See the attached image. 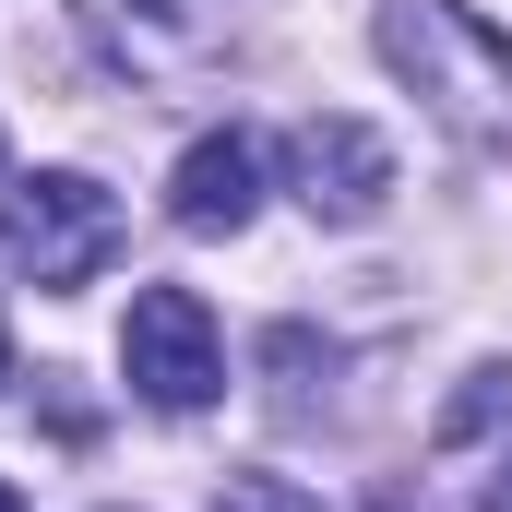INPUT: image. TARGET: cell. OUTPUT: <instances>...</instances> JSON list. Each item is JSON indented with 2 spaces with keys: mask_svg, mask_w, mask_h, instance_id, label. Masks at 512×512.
Here are the masks:
<instances>
[{
  "mask_svg": "<svg viewBox=\"0 0 512 512\" xmlns=\"http://www.w3.org/2000/svg\"><path fill=\"white\" fill-rule=\"evenodd\" d=\"M477 512H512V465H501V489H489V501H477Z\"/></svg>",
  "mask_w": 512,
  "mask_h": 512,
  "instance_id": "cell-7",
  "label": "cell"
},
{
  "mask_svg": "<svg viewBox=\"0 0 512 512\" xmlns=\"http://www.w3.org/2000/svg\"><path fill=\"white\" fill-rule=\"evenodd\" d=\"M286 179H298V203L322 227H370L393 203V143L370 120H346V108H322V120L286 131Z\"/></svg>",
  "mask_w": 512,
  "mask_h": 512,
  "instance_id": "cell-4",
  "label": "cell"
},
{
  "mask_svg": "<svg viewBox=\"0 0 512 512\" xmlns=\"http://www.w3.org/2000/svg\"><path fill=\"white\" fill-rule=\"evenodd\" d=\"M0 512H24V501H12V489H0Z\"/></svg>",
  "mask_w": 512,
  "mask_h": 512,
  "instance_id": "cell-9",
  "label": "cell"
},
{
  "mask_svg": "<svg viewBox=\"0 0 512 512\" xmlns=\"http://www.w3.org/2000/svg\"><path fill=\"white\" fill-rule=\"evenodd\" d=\"M382 60L453 131H512V36H489L465 0H382Z\"/></svg>",
  "mask_w": 512,
  "mask_h": 512,
  "instance_id": "cell-1",
  "label": "cell"
},
{
  "mask_svg": "<svg viewBox=\"0 0 512 512\" xmlns=\"http://www.w3.org/2000/svg\"><path fill=\"white\" fill-rule=\"evenodd\" d=\"M0 382H12V334H0Z\"/></svg>",
  "mask_w": 512,
  "mask_h": 512,
  "instance_id": "cell-8",
  "label": "cell"
},
{
  "mask_svg": "<svg viewBox=\"0 0 512 512\" xmlns=\"http://www.w3.org/2000/svg\"><path fill=\"white\" fill-rule=\"evenodd\" d=\"M0 251H12V274H36V286H84V274H108V251H120V203L84 167H36L0 203Z\"/></svg>",
  "mask_w": 512,
  "mask_h": 512,
  "instance_id": "cell-2",
  "label": "cell"
},
{
  "mask_svg": "<svg viewBox=\"0 0 512 512\" xmlns=\"http://www.w3.org/2000/svg\"><path fill=\"white\" fill-rule=\"evenodd\" d=\"M120 370L131 393L155 405V417H203L215 393H227V346H215V310L191 298V286H143L120 322Z\"/></svg>",
  "mask_w": 512,
  "mask_h": 512,
  "instance_id": "cell-3",
  "label": "cell"
},
{
  "mask_svg": "<svg viewBox=\"0 0 512 512\" xmlns=\"http://www.w3.org/2000/svg\"><path fill=\"white\" fill-rule=\"evenodd\" d=\"M215 512H322L298 477H262V465H239V477H215Z\"/></svg>",
  "mask_w": 512,
  "mask_h": 512,
  "instance_id": "cell-6",
  "label": "cell"
},
{
  "mask_svg": "<svg viewBox=\"0 0 512 512\" xmlns=\"http://www.w3.org/2000/svg\"><path fill=\"white\" fill-rule=\"evenodd\" d=\"M167 215H179L191 239H239L262 215V143L251 131H203V143L179 155V179H167Z\"/></svg>",
  "mask_w": 512,
  "mask_h": 512,
  "instance_id": "cell-5",
  "label": "cell"
}]
</instances>
